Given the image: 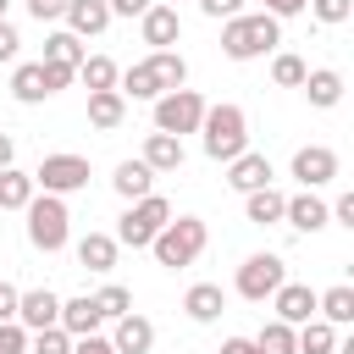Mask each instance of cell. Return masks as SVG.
I'll return each mask as SVG.
<instances>
[{
  "instance_id": "obj_1",
  "label": "cell",
  "mask_w": 354,
  "mask_h": 354,
  "mask_svg": "<svg viewBox=\"0 0 354 354\" xmlns=\"http://www.w3.org/2000/svg\"><path fill=\"white\" fill-rule=\"evenodd\" d=\"M183 83H188V61H183L177 50H149L144 61H133V66L116 77L122 100H160L166 88H183Z\"/></svg>"
},
{
  "instance_id": "obj_2",
  "label": "cell",
  "mask_w": 354,
  "mask_h": 354,
  "mask_svg": "<svg viewBox=\"0 0 354 354\" xmlns=\"http://www.w3.org/2000/svg\"><path fill=\"white\" fill-rule=\"evenodd\" d=\"M277 44H282V22L266 17V11H238V17H227V28H221V55H227V61H260V55H271Z\"/></svg>"
},
{
  "instance_id": "obj_3",
  "label": "cell",
  "mask_w": 354,
  "mask_h": 354,
  "mask_svg": "<svg viewBox=\"0 0 354 354\" xmlns=\"http://www.w3.org/2000/svg\"><path fill=\"white\" fill-rule=\"evenodd\" d=\"M199 144H205V155H210L216 166H227L232 155H243V149H249V116H243V105H232V100L205 105V116H199Z\"/></svg>"
},
{
  "instance_id": "obj_4",
  "label": "cell",
  "mask_w": 354,
  "mask_h": 354,
  "mask_svg": "<svg viewBox=\"0 0 354 354\" xmlns=\"http://www.w3.org/2000/svg\"><path fill=\"white\" fill-rule=\"evenodd\" d=\"M205 243H210L205 216H171V221H166V227L149 238V254H155V266L183 271V266H194V260L205 254Z\"/></svg>"
},
{
  "instance_id": "obj_5",
  "label": "cell",
  "mask_w": 354,
  "mask_h": 354,
  "mask_svg": "<svg viewBox=\"0 0 354 354\" xmlns=\"http://www.w3.org/2000/svg\"><path fill=\"white\" fill-rule=\"evenodd\" d=\"M22 216H28V243H33L39 254L66 249V238H72V216H66V199H61V194H33V199L22 205Z\"/></svg>"
},
{
  "instance_id": "obj_6",
  "label": "cell",
  "mask_w": 354,
  "mask_h": 354,
  "mask_svg": "<svg viewBox=\"0 0 354 354\" xmlns=\"http://www.w3.org/2000/svg\"><path fill=\"white\" fill-rule=\"evenodd\" d=\"M171 221V199H160V194H144V199H127V210H122V221H116V243H127V249H149V238L160 232Z\"/></svg>"
},
{
  "instance_id": "obj_7",
  "label": "cell",
  "mask_w": 354,
  "mask_h": 354,
  "mask_svg": "<svg viewBox=\"0 0 354 354\" xmlns=\"http://www.w3.org/2000/svg\"><path fill=\"white\" fill-rule=\"evenodd\" d=\"M155 105V133H171V138H183V133H199V116H205V94L199 88H166L160 100H149Z\"/></svg>"
},
{
  "instance_id": "obj_8",
  "label": "cell",
  "mask_w": 354,
  "mask_h": 354,
  "mask_svg": "<svg viewBox=\"0 0 354 354\" xmlns=\"http://www.w3.org/2000/svg\"><path fill=\"white\" fill-rule=\"evenodd\" d=\"M33 188L39 194H77V188H88V160L83 155H72V149H61V155H44L39 160V171H33Z\"/></svg>"
},
{
  "instance_id": "obj_9",
  "label": "cell",
  "mask_w": 354,
  "mask_h": 354,
  "mask_svg": "<svg viewBox=\"0 0 354 354\" xmlns=\"http://www.w3.org/2000/svg\"><path fill=\"white\" fill-rule=\"evenodd\" d=\"M282 282H288V266H282V254L266 249V254H249V260L238 266V282H232V288H238L249 304H266Z\"/></svg>"
},
{
  "instance_id": "obj_10",
  "label": "cell",
  "mask_w": 354,
  "mask_h": 354,
  "mask_svg": "<svg viewBox=\"0 0 354 354\" xmlns=\"http://www.w3.org/2000/svg\"><path fill=\"white\" fill-rule=\"evenodd\" d=\"M293 177H299V188H326L337 177V149L332 144H304L293 155Z\"/></svg>"
},
{
  "instance_id": "obj_11",
  "label": "cell",
  "mask_w": 354,
  "mask_h": 354,
  "mask_svg": "<svg viewBox=\"0 0 354 354\" xmlns=\"http://www.w3.org/2000/svg\"><path fill=\"white\" fill-rule=\"evenodd\" d=\"M282 221H288L293 232H321V227H332V216H326V199H321L315 188H299L293 199H282Z\"/></svg>"
},
{
  "instance_id": "obj_12",
  "label": "cell",
  "mask_w": 354,
  "mask_h": 354,
  "mask_svg": "<svg viewBox=\"0 0 354 354\" xmlns=\"http://www.w3.org/2000/svg\"><path fill=\"white\" fill-rule=\"evenodd\" d=\"M17 326H28V332L61 326V299H55L50 288H28V293H17Z\"/></svg>"
},
{
  "instance_id": "obj_13",
  "label": "cell",
  "mask_w": 354,
  "mask_h": 354,
  "mask_svg": "<svg viewBox=\"0 0 354 354\" xmlns=\"http://www.w3.org/2000/svg\"><path fill=\"white\" fill-rule=\"evenodd\" d=\"M138 33H144V44L149 50H171L177 39H183V17H177V6H149L144 17H138Z\"/></svg>"
},
{
  "instance_id": "obj_14",
  "label": "cell",
  "mask_w": 354,
  "mask_h": 354,
  "mask_svg": "<svg viewBox=\"0 0 354 354\" xmlns=\"http://www.w3.org/2000/svg\"><path fill=\"white\" fill-rule=\"evenodd\" d=\"M271 310H277V321L304 326V321L315 315V288H310V282H282V288L271 293Z\"/></svg>"
},
{
  "instance_id": "obj_15",
  "label": "cell",
  "mask_w": 354,
  "mask_h": 354,
  "mask_svg": "<svg viewBox=\"0 0 354 354\" xmlns=\"http://www.w3.org/2000/svg\"><path fill=\"white\" fill-rule=\"evenodd\" d=\"M111 348H116V354H149V348H155V321H149V315H138V310L116 315Z\"/></svg>"
},
{
  "instance_id": "obj_16",
  "label": "cell",
  "mask_w": 354,
  "mask_h": 354,
  "mask_svg": "<svg viewBox=\"0 0 354 354\" xmlns=\"http://www.w3.org/2000/svg\"><path fill=\"white\" fill-rule=\"evenodd\" d=\"M277 171H271V160L260 155V149H243V155H232L227 160V188H238V194H249V188H266Z\"/></svg>"
},
{
  "instance_id": "obj_17",
  "label": "cell",
  "mask_w": 354,
  "mask_h": 354,
  "mask_svg": "<svg viewBox=\"0 0 354 354\" xmlns=\"http://www.w3.org/2000/svg\"><path fill=\"white\" fill-rule=\"evenodd\" d=\"M116 249H122V243H116L111 232H83V238H77V266L94 271V277H105V271H116Z\"/></svg>"
},
{
  "instance_id": "obj_18",
  "label": "cell",
  "mask_w": 354,
  "mask_h": 354,
  "mask_svg": "<svg viewBox=\"0 0 354 354\" xmlns=\"http://www.w3.org/2000/svg\"><path fill=\"white\" fill-rule=\"evenodd\" d=\"M100 326H105V315H100L94 293L61 299V332H72V337H88V332H100Z\"/></svg>"
},
{
  "instance_id": "obj_19",
  "label": "cell",
  "mask_w": 354,
  "mask_h": 354,
  "mask_svg": "<svg viewBox=\"0 0 354 354\" xmlns=\"http://www.w3.org/2000/svg\"><path fill=\"white\" fill-rule=\"evenodd\" d=\"M77 39H94V33H105L111 28V6L105 0H66V17H61Z\"/></svg>"
},
{
  "instance_id": "obj_20",
  "label": "cell",
  "mask_w": 354,
  "mask_h": 354,
  "mask_svg": "<svg viewBox=\"0 0 354 354\" xmlns=\"http://www.w3.org/2000/svg\"><path fill=\"white\" fill-rule=\"evenodd\" d=\"M183 310H188V321L210 326V321H221V310H227V293H221L216 282H194V288L183 293Z\"/></svg>"
},
{
  "instance_id": "obj_21",
  "label": "cell",
  "mask_w": 354,
  "mask_h": 354,
  "mask_svg": "<svg viewBox=\"0 0 354 354\" xmlns=\"http://www.w3.org/2000/svg\"><path fill=\"white\" fill-rule=\"evenodd\" d=\"M122 116H127V100H122V88H94V94H88V127H100V133H116V127H122Z\"/></svg>"
},
{
  "instance_id": "obj_22",
  "label": "cell",
  "mask_w": 354,
  "mask_h": 354,
  "mask_svg": "<svg viewBox=\"0 0 354 354\" xmlns=\"http://www.w3.org/2000/svg\"><path fill=\"white\" fill-rule=\"evenodd\" d=\"M138 160H144V166H149V171L160 177V171H177V166H183L188 155H183V138H171V133H149V138H144V155H138Z\"/></svg>"
},
{
  "instance_id": "obj_23",
  "label": "cell",
  "mask_w": 354,
  "mask_h": 354,
  "mask_svg": "<svg viewBox=\"0 0 354 354\" xmlns=\"http://www.w3.org/2000/svg\"><path fill=\"white\" fill-rule=\"evenodd\" d=\"M293 354H337V326L310 315L304 326H293Z\"/></svg>"
},
{
  "instance_id": "obj_24",
  "label": "cell",
  "mask_w": 354,
  "mask_h": 354,
  "mask_svg": "<svg viewBox=\"0 0 354 354\" xmlns=\"http://www.w3.org/2000/svg\"><path fill=\"white\" fill-rule=\"evenodd\" d=\"M299 88L310 94V105H315V111H332V105L343 100V72L315 66V72H304V83H299Z\"/></svg>"
},
{
  "instance_id": "obj_25",
  "label": "cell",
  "mask_w": 354,
  "mask_h": 354,
  "mask_svg": "<svg viewBox=\"0 0 354 354\" xmlns=\"http://www.w3.org/2000/svg\"><path fill=\"white\" fill-rule=\"evenodd\" d=\"M111 188H116L122 199H144V194H155V171H149L144 160H122L116 177H111Z\"/></svg>"
},
{
  "instance_id": "obj_26",
  "label": "cell",
  "mask_w": 354,
  "mask_h": 354,
  "mask_svg": "<svg viewBox=\"0 0 354 354\" xmlns=\"http://www.w3.org/2000/svg\"><path fill=\"white\" fill-rule=\"evenodd\" d=\"M282 199H288V194H277L271 183H266V188H249V194H243V216H249L254 227H271V221H282Z\"/></svg>"
},
{
  "instance_id": "obj_27",
  "label": "cell",
  "mask_w": 354,
  "mask_h": 354,
  "mask_svg": "<svg viewBox=\"0 0 354 354\" xmlns=\"http://www.w3.org/2000/svg\"><path fill=\"white\" fill-rule=\"evenodd\" d=\"M315 315H321V321H332V326H348V321H354V288H348V282H337V288L315 293Z\"/></svg>"
},
{
  "instance_id": "obj_28",
  "label": "cell",
  "mask_w": 354,
  "mask_h": 354,
  "mask_svg": "<svg viewBox=\"0 0 354 354\" xmlns=\"http://www.w3.org/2000/svg\"><path fill=\"white\" fill-rule=\"evenodd\" d=\"M33 194H39V188H33V171H22V166H0V210H22Z\"/></svg>"
},
{
  "instance_id": "obj_29",
  "label": "cell",
  "mask_w": 354,
  "mask_h": 354,
  "mask_svg": "<svg viewBox=\"0 0 354 354\" xmlns=\"http://www.w3.org/2000/svg\"><path fill=\"white\" fill-rule=\"evenodd\" d=\"M116 77H122V66L111 61V55H83L77 61V83L94 94V88H116Z\"/></svg>"
},
{
  "instance_id": "obj_30",
  "label": "cell",
  "mask_w": 354,
  "mask_h": 354,
  "mask_svg": "<svg viewBox=\"0 0 354 354\" xmlns=\"http://www.w3.org/2000/svg\"><path fill=\"white\" fill-rule=\"evenodd\" d=\"M11 100H17V105H39V100H50V94H44V72H39V61H22V66L11 72Z\"/></svg>"
},
{
  "instance_id": "obj_31",
  "label": "cell",
  "mask_w": 354,
  "mask_h": 354,
  "mask_svg": "<svg viewBox=\"0 0 354 354\" xmlns=\"http://www.w3.org/2000/svg\"><path fill=\"white\" fill-rule=\"evenodd\" d=\"M88 50H83V39L72 33V28H55L50 39H44V61H61V66H77Z\"/></svg>"
},
{
  "instance_id": "obj_32",
  "label": "cell",
  "mask_w": 354,
  "mask_h": 354,
  "mask_svg": "<svg viewBox=\"0 0 354 354\" xmlns=\"http://www.w3.org/2000/svg\"><path fill=\"white\" fill-rule=\"evenodd\" d=\"M304 72H310V66H304L293 50H277V55H271V83H277V88H299Z\"/></svg>"
},
{
  "instance_id": "obj_33",
  "label": "cell",
  "mask_w": 354,
  "mask_h": 354,
  "mask_svg": "<svg viewBox=\"0 0 354 354\" xmlns=\"http://www.w3.org/2000/svg\"><path fill=\"white\" fill-rule=\"evenodd\" d=\"M254 348H260V354H293V326H288V321H266V326L254 332Z\"/></svg>"
},
{
  "instance_id": "obj_34",
  "label": "cell",
  "mask_w": 354,
  "mask_h": 354,
  "mask_svg": "<svg viewBox=\"0 0 354 354\" xmlns=\"http://www.w3.org/2000/svg\"><path fill=\"white\" fill-rule=\"evenodd\" d=\"M94 304H100V315H105V321H116V315H127V310H133V293H127L122 282H105V288L94 293Z\"/></svg>"
},
{
  "instance_id": "obj_35",
  "label": "cell",
  "mask_w": 354,
  "mask_h": 354,
  "mask_svg": "<svg viewBox=\"0 0 354 354\" xmlns=\"http://www.w3.org/2000/svg\"><path fill=\"white\" fill-rule=\"evenodd\" d=\"M28 354H72V332L44 326V332H33V337H28Z\"/></svg>"
},
{
  "instance_id": "obj_36",
  "label": "cell",
  "mask_w": 354,
  "mask_h": 354,
  "mask_svg": "<svg viewBox=\"0 0 354 354\" xmlns=\"http://www.w3.org/2000/svg\"><path fill=\"white\" fill-rule=\"evenodd\" d=\"M310 11H315V22H326V28H337V22H348L354 17V0H304Z\"/></svg>"
},
{
  "instance_id": "obj_37",
  "label": "cell",
  "mask_w": 354,
  "mask_h": 354,
  "mask_svg": "<svg viewBox=\"0 0 354 354\" xmlns=\"http://www.w3.org/2000/svg\"><path fill=\"white\" fill-rule=\"evenodd\" d=\"M44 72V94H61L66 83H77V66H61V61H39Z\"/></svg>"
},
{
  "instance_id": "obj_38",
  "label": "cell",
  "mask_w": 354,
  "mask_h": 354,
  "mask_svg": "<svg viewBox=\"0 0 354 354\" xmlns=\"http://www.w3.org/2000/svg\"><path fill=\"white\" fill-rule=\"evenodd\" d=\"M0 354H28V326L0 321Z\"/></svg>"
},
{
  "instance_id": "obj_39",
  "label": "cell",
  "mask_w": 354,
  "mask_h": 354,
  "mask_svg": "<svg viewBox=\"0 0 354 354\" xmlns=\"http://www.w3.org/2000/svg\"><path fill=\"white\" fill-rule=\"evenodd\" d=\"M28 17L33 22H61L66 17V0H28Z\"/></svg>"
},
{
  "instance_id": "obj_40",
  "label": "cell",
  "mask_w": 354,
  "mask_h": 354,
  "mask_svg": "<svg viewBox=\"0 0 354 354\" xmlns=\"http://www.w3.org/2000/svg\"><path fill=\"white\" fill-rule=\"evenodd\" d=\"M199 11H205V17H216V22H227V17H238V11H243V0H199Z\"/></svg>"
},
{
  "instance_id": "obj_41",
  "label": "cell",
  "mask_w": 354,
  "mask_h": 354,
  "mask_svg": "<svg viewBox=\"0 0 354 354\" xmlns=\"http://www.w3.org/2000/svg\"><path fill=\"white\" fill-rule=\"evenodd\" d=\"M72 354H116V348H111V337L88 332V337H72Z\"/></svg>"
},
{
  "instance_id": "obj_42",
  "label": "cell",
  "mask_w": 354,
  "mask_h": 354,
  "mask_svg": "<svg viewBox=\"0 0 354 354\" xmlns=\"http://www.w3.org/2000/svg\"><path fill=\"white\" fill-rule=\"evenodd\" d=\"M17 50H22V39H17V28L0 17V61H17Z\"/></svg>"
},
{
  "instance_id": "obj_43",
  "label": "cell",
  "mask_w": 354,
  "mask_h": 354,
  "mask_svg": "<svg viewBox=\"0 0 354 354\" xmlns=\"http://www.w3.org/2000/svg\"><path fill=\"white\" fill-rule=\"evenodd\" d=\"M105 6H111V17H144L155 0H105Z\"/></svg>"
},
{
  "instance_id": "obj_44",
  "label": "cell",
  "mask_w": 354,
  "mask_h": 354,
  "mask_svg": "<svg viewBox=\"0 0 354 354\" xmlns=\"http://www.w3.org/2000/svg\"><path fill=\"white\" fill-rule=\"evenodd\" d=\"M299 11H304V0H266V17H277V22H288Z\"/></svg>"
},
{
  "instance_id": "obj_45",
  "label": "cell",
  "mask_w": 354,
  "mask_h": 354,
  "mask_svg": "<svg viewBox=\"0 0 354 354\" xmlns=\"http://www.w3.org/2000/svg\"><path fill=\"white\" fill-rule=\"evenodd\" d=\"M17 293H22V288L0 282V321H17Z\"/></svg>"
},
{
  "instance_id": "obj_46",
  "label": "cell",
  "mask_w": 354,
  "mask_h": 354,
  "mask_svg": "<svg viewBox=\"0 0 354 354\" xmlns=\"http://www.w3.org/2000/svg\"><path fill=\"white\" fill-rule=\"evenodd\" d=\"M221 354H260V348H254V337H227Z\"/></svg>"
},
{
  "instance_id": "obj_47",
  "label": "cell",
  "mask_w": 354,
  "mask_h": 354,
  "mask_svg": "<svg viewBox=\"0 0 354 354\" xmlns=\"http://www.w3.org/2000/svg\"><path fill=\"white\" fill-rule=\"evenodd\" d=\"M0 166H17V138L0 133Z\"/></svg>"
},
{
  "instance_id": "obj_48",
  "label": "cell",
  "mask_w": 354,
  "mask_h": 354,
  "mask_svg": "<svg viewBox=\"0 0 354 354\" xmlns=\"http://www.w3.org/2000/svg\"><path fill=\"white\" fill-rule=\"evenodd\" d=\"M6 6H11V0H0V17H6Z\"/></svg>"
},
{
  "instance_id": "obj_49",
  "label": "cell",
  "mask_w": 354,
  "mask_h": 354,
  "mask_svg": "<svg viewBox=\"0 0 354 354\" xmlns=\"http://www.w3.org/2000/svg\"><path fill=\"white\" fill-rule=\"evenodd\" d=\"M160 6H177V0H160Z\"/></svg>"
}]
</instances>
